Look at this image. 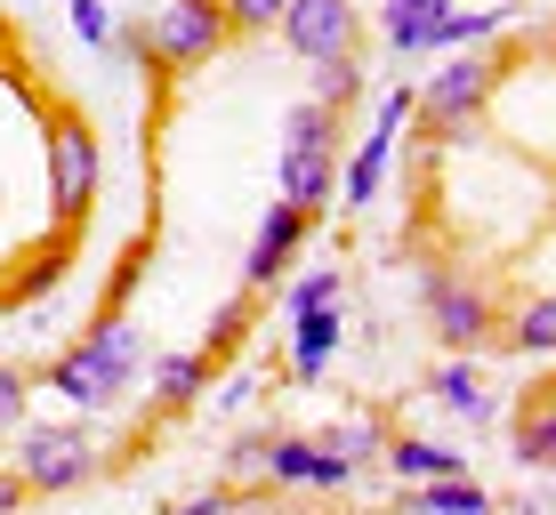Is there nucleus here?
<instances>
[{
    "label": "nucleus",
    "mask_w": 556,
    "mask_h": 515,
    "mask_svg": "<svg viewBox=\"0 0 556 515\" xmlns=\"http://www.w3.org/2000/svg\"><path fill=\"white\" fill-rule=\"evenodd\" d=\"M146 371V338H138V322L129 314H98L73 347H56L41 362V387L56 395V403H73V411H113L129 395V378Z\"/></svg>",
    "instance_id": "1"
},
{
    "label": "nucleus",
    "mask_w": 556,
    "mask_h": 515,
    "mask_svg": "<svg viewBox=\"0 0 556 515\" xmlns=\"http://www.w3.org/2000/svg\"><path fill=\"white\" fill-rule=\"evenodd\" d=\"M501 81H508V65L492 49H452V65L428 73V89H412V98H419L412 121H428L435 138H459V129L492 105V89H501Z\"/></svg>",
    "instance_id": "2"
},
{
    "label": "nucleus",
    "mask_w": 556,
    "mask_h": 515,
    "mask_svg": "<svg viewBox=\"0 0 556 515\" xmlns=\"http://www.w3.org/2000/svg\"><path fill=\"white\" fill-rule=\"evenodd\" d=\"M98 467H105V451L81 419H65V427H16V467L9 475L25 484V500L33 491H81Z\"/></svg>",
    "instance_id": "3"
},
{
    "label": "nucleus",
    "mask_w": 556,
    "mask_h": 515,
    "mask_svg": "<svg viewBox=\"0 0 556 515\" xmlns=\"http://www.w3.org/2000/svg\"><path fill=\"white\" fill-rule=\"evenodd\" d=\"M89 202H98V129L81 113H49V209L56 234L89 226Z\"/></svg>",
    "instance_id": "4"
},
{
    "label": "nucleus",
    "mask_w": 556,
    "mask_h": 515,
    "mask_svg": "<svg viewBox=\"0 0 556 515\" xmlns=\"http://www.w3.org/2000/svg\"><path fill=\"white\" fill-rule=\"evenodd\" d=\"M226 41H235V25H226L218 0H162L153 25H146V56H153V65H169V73L210 65Z\"/></svg>",
    "instance_id": "5"
},
{
    "label": "nucleus",
    "mask_w": 556,
    "mask_h": 515,
    "mask_svg": "<svg viewBox=\"0 0 556 515\" xmlns=\"http://www.w3.org/2000/svg\"><path fill=\"white\" fill-rule=\"evenodd\" d=\"M428 322L452 355H476L492 331H501V307H492L484 282H459V274H428Z\"/></svg>",
    "instance_id": "6"
},
{
    "label": "nucleus",
    "mask_w": 556,
    "mask_h": 515,
    "mask_svg": "<svg viewBox=\"0 0 556 515\" xmlns=\"http://www.w3.org/2000/svg\"><path fill=\"white\" fill-rule=\"evenodd\" d=\"M355 0H291L282 9V49L306 56V65H323V56H355Z\"/></svg>",
    "instance_id": "7"
},
{
    "label": "nucleus",
    "mask_w": 556,
    "mask_h": 515,
    "mask_svg": "<svg viewBox=\"0 0 556 515\" xmlns=\"http://www.w3.org/2000/svg\"><path fill=\"white\" fill-rule=\"evenodd\" d=\"M306 226H315V218H306V209H291V202H275V209H266V218H258V234H251V258H242V298H266V291H275V282H282V266L299 258Z\"/></svg>",
    "instance_id": "8"
},
{
    "label": "nucleus",
    "mask_w": 556,
    "mask_h": 515,
    "mask_svg": "<svg viewBox=\"0 0 556 515\" xmlns=\"http://www.w3.org/2000/svg\"><path fill=\"white\" fill-rule=\"evenodd\" d=\"M266 484H282V491H348L355 467L331 460L315 435H275V443H266Z\"/></svg>",
    "instance_id": "9"
},
{
    "label": "nucleus",
    "mask_w": 556,
    "mask_h": 515,
    "mask_svg": "<svg viewBox=\"0 0 556 515\" xmlns=\"http://www.w3.org/2000/svg\"><path fill=\"white\" fill-rule=\"evenodd\" d=\"M339 347H348V298L291 314V378H323L339 362Z\"/></svg>",
    "instance_id": "10"
},
{
    "label": "nucleus",
    "mask_w": 556,
    "mask_h": 515,
    "mask_svg": "<svg viewBox=\"0 0 556 515\" xmlns=\"http://www.w3.org/2000/svg\"><path fill=\"white\" fill-rule=\"evenodd\" d=\"M275 202L306 209V218L339 209V162H331V154H282V162H275Z\"/></svg>",
    "instance_id": "11"
},
{
    "label": "nucleus",
    "mask_w": 556,
    "mask_h": 515,
    "mask_svg": "<svg viewBox=\"0 0 556 515\" xmlns=\"http://www.w3.org/2000/svg\"><path fill=\"white\" fill-rule=\"evenodd\" d=\"M516 467H525V475L556 467V387H548V378L516 403Z\"/></svg>",
    "instance_id": "12"
},
{
    "label": "nucleus",
    "mask_w": 556,
    "mask_h": 515,
    "mask_svg": "<svg viewBox=\"0 0 556 515\" xmlns=\"http://www.w3.org/2000/svg\"><path fill=\"white\" fill-rule=\"evenodd\" d=\"M379 460L395 467V484H444V475H468V460H459L452 443H428V435H388V451Z\"/></svg>",
    "instance_id": "13"
},
{
    "label": "nucleus",
    "mask_w": 556,
    "mask_h": 515,
    "mask_svg": "<svg viewBox=\"0 0 556 515\" xmlns=\"http://www.w3.org/2000/svg\"><path fill=\"white\" fill-rule=\"evenodd\" d=\"M452 16V0H388V16H379V33H388L395 56H419L435 41V25Z\"/></svg>",
    "instance_id": "14"
},
{
    "label": "nucleus",
    "mask_w": 556,
    "mask_h": 515,
    "mask_svg": "<svg viewBox=\"0 0 556 515\" xmlns=\"http://www.w3.org/2000/svg\"><path fill=\"white\" fill-rule=\"evenodd\" d=\"M210 395V362L202 355H162L153 362V411H194Z\"/></svg>",
    "instance_id": "15"
},
{
    "label": "nucleus",
    "mask_w": 556,
    "mask_h": 515,
    "mask_svg": "<svg viewBox=\"0 0 556 515\" xmlns=\"http://www.w3.org/2000/svg\"><path fill=\"white\" fill-rule=\"evenodd\" d=\"M419 515H492V491L476 475H444V484H412Z\"/></svg>",
    "instance_id": "16"
},
{
    "label": "nucleus",
    "mask_w": 556,
    "mask_h": 515,
    "mask_svg": "<svg viewBox=\"0 0 556 515\" xmlns=\"http://www.w3.org/2000/svg\"><path fill=\"white\" fill-rule=\"evenodd\" d=\"M282 154H331L339 162V113H323V105H291L282 113Z\"/></svg>",
    "instance_id": "17"
},
{
    "label": "nucleus",
    "mask_w": 556,
    "mask_h": 515,
    "mask_svg": "<svg viewBox=\"0 0 556 515\" xmlns=\"http://www.w3.org/2000/svg\"><path fill=\"white\" fill-rule=\"evenodd\" d=\"M363 98V56H323L315 73H306V105H323V113H348Z\"/></svg>",
    "instance_id": "18"
},
{
    "label": "nucleus",
    "mask_w": 556,
    "mask_h": 515,
    "mask_svg": "<svg viewBox=\"0 0 556 515\" xmlns=\"http://www.w3.org/2000/svg\"><path fill=\"white\" fill-rule=\"evenodd\" d=\"M435 403H444L452 419H492V395H484V378H476L468 355H452L444 371H435Z\"/></svg>",
    "instance_id": "19"
},
{
    "label": "nucleus",
    "mask_w": 556,
    "mask_h": 515,
    "mask_svg": "<svg viewBox=\"0 0 556 515\" xmlns=\"http://www.w3.org/2000/svg\"><path fill=\"white\" fill-rule=\"evenodd\" d=\"M508 338H516V355L548 362V355H556V291H532L525 307H516V322H508Z\"/></svg>",
    "instance_id": "20"
},
{
    "label": "nucleus",
    "mask_w": 556,
    "mask_h": 515,
    "mask_svg": "<svg viewBox=\"0 0 556 515\" xmlns=\"http://www.w3.org/2000/svg\"><path fill=\"white\" fill-rule=\"evenodd\" d=\"M323 451H331V460H348V467H363V460H379V451H388V427H379V419H339L331 435H315Z\"/></svg>",
    "instance_id": "21"
},
{
    "label": "nucleus",
    "mask_w": 556,
    "mask_h": 515,
    "mask_svg": "<svg viewBox=\"0 0 556 515\" xmlns=\"http://www.w3.org/2000/svg\"><path fill=\"white\" fill-rule=\"evenodd\" d=\"M65 274H73V242H65V234H56V242H49V250H41V258H33V266H25V274H16V298H25V307H33V298H49V291H56V282H65Z\"/></svg>",
    "instance_id": "22"
},
{
    "label": "nucleus",
    "mask_w": 556,
    "mask_h": 515,
    "mask_svg": "<svg viewBox=\"0 0 556 515\" xmlns=\"http://www.w3.org/2000/svg\"><path fill=\"white\" fill-rule=\"evenodd\" d=\"M242 331H251V298H242V291H235V298H226V307H218V314H210V347H202V362H218V355H235V347H242Z\"/></svg>",
    "instance_id": "23"
},
{
    "label": "nucleus",
    "mask_w": 556,
    "mask_h": 515,
    "mask_svg": "<svg viewBox=\"0 0 556 515\" xmlns=\"http://www.w3.org/2000/svg\"><path fill=\"white\" fill-rule=\"evenodd\" d=\"M339 298V266H315V274H299L291 291H282V314H306V307H331Z\"/></svg>",
    "instance_id": "24"
},
{
    "label": "nucleus",
    "mask_w": 556,
    "mask_h": 515,
    "mask_svg": "<svg viewBox=\"0 0 556 515\" xmlns=\"http://www.w3.org/2000/svg\"><path fill=\"white\" fill-rule=\"evenodd\" d=\"M218 9H226V25H235V33H275L291 0H218Z\"/></svg>",
    "instance_id": "25"
},
{
    "label": "nucleus",
    "mask_w": 556,
    "mask_h": 515,
    "mask_svg": "<svg viewBox=\"0 0 556 515\" xmlns=\"http://www.w3.org/2000/svg\"><path fill=\"white\" fill-rule=\"evenodd\" d=\"M25 403H33V378L16 371V362H0V435L25 427Z\"/></svg>",
    "instance_id": "26"
},
{
    "label": "nucleus",
    "mask_w": 556,
    "mask_h": 515,
    "mask_svg": "<svg viewBox=\"0 0 556 515\" xmlns=\"http://www.w3.org/2000/svg\"><path fill=\"white\" fill-rule=\"evenodd\" d=\"M73 9V33H81V49H113V16H105V0H65Z\"/></svg>",
    "instance_id": "27"
},
{
    "label": "nucleus",
    "mask_w": 556,
    "mask_h": 515,
    "mask_svg": "<svg viewBox=\"0 0 556 515\" xmlns=\"http://www.w3.org/2000/svg\"><path fill=\"white\" fill-rule=\"evenodd\" d=\"M138 282H146V242L122 258V274H113V298H105V314H129V298H138Z\"/></svg>",
    "instance_id": "28"
},
{
    "label": "nucleus",
    "mask_w": 556,
    "mask_h": 515,
    "mask_svg": "<svg viewBox=\"0 0 556 515\" xmlns=\"http://www.w3.org/2000/svg\"><path fill=\"white\" fill-rule=\"evenodd\" d=\"M266 443H275V427H251L235 451H226V467H235V475H266Z\"/></svg>",
    "instance_id": "29"
},
{
    "label": "nucleus",
    "mask_w": 556,
    "mask_h": 515,
    "mask_svg": "<svg viewBox=\"0 0 556 515\" xmlns=\"http://www.w3.org/2000/svg\"><path fill=\"white\" fill-rule=\"evenodd\" d=\"M251 500H242V491H226V484H210V491H194V500H186L178 515H242Z\"/></svg>",
    "instance_id": "30"
},
{
    "label": "nucleus",
    "mask_w": 556,
    "mask_h": 515,
    "mask_svg": "<svg viewBox=\"0 0 556 515\" xmlns=\"http://www.w3.org/2000/svg\"><path fill=\"white\" fill-rule=\"evenodd\" d=\"M516 515H556V500H548V475H532V491L516 500Z\"/></svg>",
    "instance_id": "31"
},
{
    "label": "nucleus",
    "mask_w": 556,
    "mask_h": 515,
    "mask_svg": "<svg viewBox=\"0 0 556 515\" xmlns=\"http://www.w3.org/2000/svg\"><path fill=\"white\" fill-rule=\"evenodd\" d=\"M0 515H25V484H16L9 467H0Z\"/></svg>",
    "instance_id": "32"
}]
</instances>
